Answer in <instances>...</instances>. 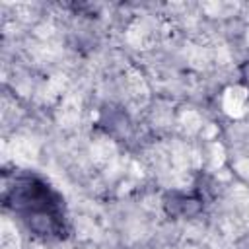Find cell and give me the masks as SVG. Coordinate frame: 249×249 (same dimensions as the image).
Listing matches in <instances>:
<instances>
[{
  "label": "cell",
  "mask_w": 249,
  "mask_h": 249,
  "mask_svg": "<svg viewBox=\"0 0 249 249\" xmlns=\"http://www.w3.org/2000/svg\"><path fill=\"white\" fill-rule=\"evenodd\" d=\"M245 101H247V91L243 88H230L226 93H224V109L233 115V117H239L243 113V107H245Z\"/></svg>",
  "instance_id": "6da1fadb"
},
{
  "label": "cell",
  "mask_w": 249,
  "mask_h": 249,
  "mask_svg": "<svg viewBox=\"0 0 249 249\" xmlns=\"http://www.w3.org/2000/svg\"><path fill=\"white\" fill-rule=\"evenodd\" d=\"M2 247H4V249H18V237H16V231L10 230L8 224H4V230H2Z\"/></svg>",
  "instance_id": "7a4b0ae2"
}]
</instances>
